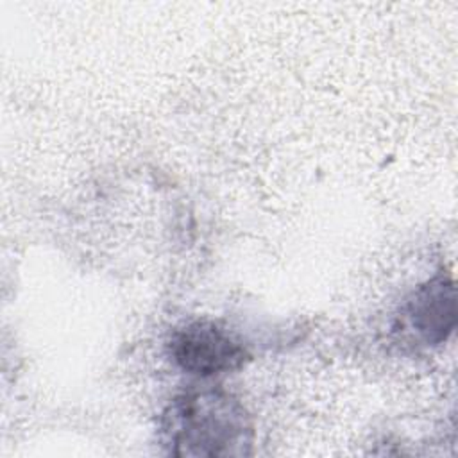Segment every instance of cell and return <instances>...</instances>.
<instances>
[{"mask_svg": "<svg viewBox=\"0 0 458 458\" xmlns=\"http://www.w3.org/2000/svg\"><path fill=\"white\" fill-rule=\"evenodd\" d=\"M401 326L424 345L444 344L456 326V293L449 274L422 283L403 308Z\"/></svg>", "mask_w": 458, "mask_h": 458, "instance_id": "cell-3", "label": "cell"}, {"mask_svg": "<svg viewBox=\"0 0 458 458\" xmlns=\"http://www.w3.org/2000/svg\"><path fill=\"white\" fill-rule=\"evenodd\" d=\"M159 438L174 456H247L254 428L233 394L220 388L188 390L163 410Z\"/></svg>", "mask_w": 458, "mask_h": 458, "instance_id": "cell-1", "label": "cell"}, {"mask_svg": "<svg viewBox=\"0 0 458 458\" xmlns=\"http://www.w3.org/2000/svg\"><path fill=\"white\" fill-rule=\"evenodd\" d=\"M166 349L177 369L199 377L234 372L250 358L238 338L211 320H191L175 327Z\"/></svg>", "mask_w": 458, "mask_h": 458, "instance_id": "cell-2", "label": "cell"}]
</instances>
